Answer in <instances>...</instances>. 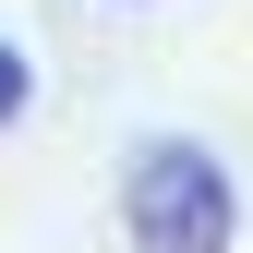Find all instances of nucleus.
<instances>
[{
	"label": "nucleus",
	"mask_w": 253,
	"mask_h": 253,
	"mask_svg": "<svg viewBox=\"0 0 253 253\" xmlns=\"http://www.w3.org/2000/svg\"><path fill=\"white\" fill-rule=\"evenodd\" d=\"M121 229H133V253H229V229H241L229 157L193 133H145L121 157Z\"/></svg>",
	"instance_id": "1"
},
{
	"label": "nucleus",
	"mask_w": 253,
	"mask_h": 253,
	"mask_svg": "<svg viewBox=\"0 0 253 253\" xmlns=\"http://www.w3.org/2000/svg\"><path fill=\"white\" fill-rule=\"evenodd\" d=\"M24 97H37V60H24L12 37H0V133H12V121H24Z\"/></svg>",
	"instance_id": "2"
}]
</instances>
